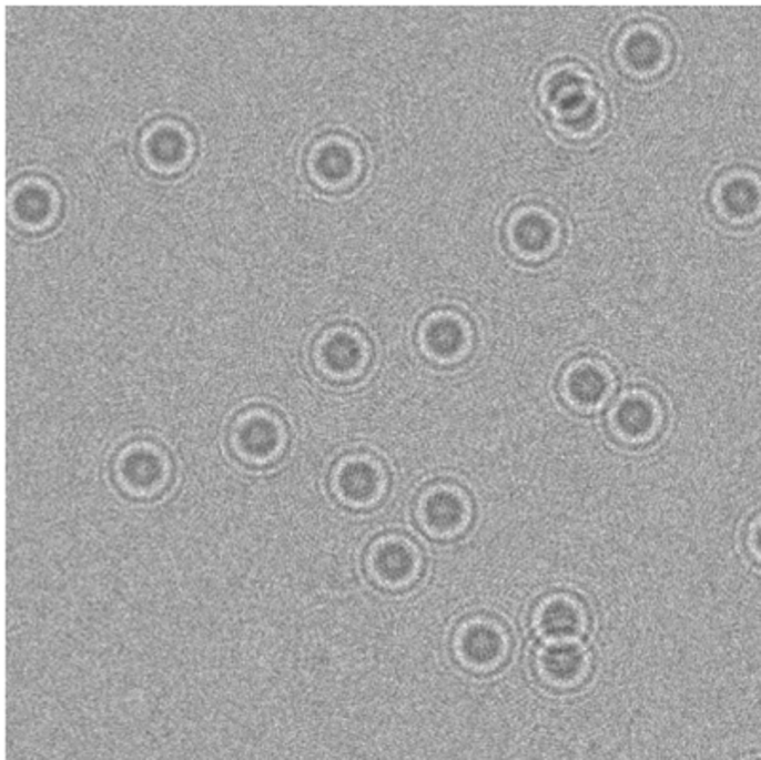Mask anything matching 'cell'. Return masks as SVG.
Here are the masks:
<instances>
[{"label": "cell", "mask_w": 761, "mask_h": 760, "mask_svg": "<svg viewBox=\"0 0 761 760\" xmlns=\"http://www.w3.org/2000/svg\"><path fill=\"white\" fill-rule=\"evenodd\" d=\"M549 103L558 120L576 132H585L598 120L597 95L589 82L571 71H560L549 80Z\"/></svg>", "instance_id": "obj_1"}, {"label": "cell", "mask_w": 761, "mask_h": 760, "mask_svg": "<svg viewBox=\"0 0 761 760\" xmlns=\"http://www.w3.org/2000/svg\"><path fill=\"white\" fill-rule=\"evenodd\" d=\"M557 240V225L547 213L530 210L515 217L511 242L526 257H539L549 252Z\"/></svg>", "instance_id": "obj_2"}, {"label": "cell", "mask_w": 761, "mask_h": 760, "mask_svg": "<svg viewBox=\"0 0 761 760\" xmlns=\"http://www.w3.org/2000/svg\"><path fill=\"white\" fill-rule=\"evenodd\" d=\"M621 55L632 73L650 74L663 65L669 48L667 40L657 31L640 27L625 37Z\"/></svg>", "instance_id": "obj_3"}, {"label": "cell", "mask_w": 761, "mask_h": 760, "mask_svg": "<svg viewBox=\"0 0 761 760\" xmlns=\"http://www.w3.org/2000/svg\"><path fill=\"white\" fill-rule=\"evenodd\" d=\"M610 375L605 367L584 362L566 375V394L579 407H597L610 394Z\"/></svg>", "instance_id": "obj_4"}, {"label": "cell", "mask_w": 761, "mask_h": 760, "mask_svg": "<svg viewBox=\"0 0 761 760\" xmlns=\"http://www.w3.org/2000/svg\"><path fill=\"white\" fill-rule=\"evenodd\" d=\"M469 343V331L459 317L443 314L432 317L424 330V344L427 351L437 357L458 356L459 352L466 351Z\"/></svg>", "instance_id": "obj_5"}, {"label": "cell", "mask_w": 761, "mask_h": 760, "mask_svg": "<svg viewBox=\"0 0 761 760\" xmlns=\"http://www.w3.org/2000/svg\"><path fill=\"white\" fill-rule=\"evenodd\" d=\"M365 359V344L348 331H336L322 343V362L336 375H346L359 369Z\"/></svg>", "instance_id": "obj_6"}, {"label": "cell", "mask_w": 761, "mask_h": 760, "mask_svg": "<svg viewBox=\"0 0 761 760\" xmlns=\"http://www.w3.org/2000/svg\"><path fill=\"white\" fill-rule=\"evenodd\" d=\"M357 170L354 149L344 141H327L315 152L314 172L327 185H341Z\"/></svg>", "instance_id": "obj_7"}, {"label": "cell", "mask_w": 761, "mask_h": 760, "mask_svg": "<svg viewBox=\"0 0 761 760\" xmlns=\"http://www.w3.org/2000/svg\"><path fill=\"white\" fill-rule=\"evenodd\" d=\"M616 426L630 439L650 436L657 426L656 404L646 396L627 397L616 409Z\"/></svg>", "instance_id": "obj_8"}, {"label": "cell", "mask_w": 761, "mask_h": 760, "mask_svg": "<svg viewBox=\"0 0 761 760\" xmlns=\"http://www.w3.org/2000/svg\"><path fill=\"white\" fill-rule=\"evenodd\" d=\"M52 191L42 183H26L21 185L13 196V215L27 226H40L47 223L53 213Z\"/></svg>", "instance_id": "obj_9"}, {"label": "cell", "mask_w": 761, "mask_h": 760, "mask_svg": "<svg viewBox=\"0 0 761 760\" xmlns=\"http://www.w3.org/2000/svg\"><path fill=\"white\" fill-rule=\"evenodd\" d=\"M718 200L723 213L735 219H747L761 207V186L754 179L735 175L722 183Z\"/></svg>", "instance_id": "obj_10"}, {"label": "cell", "mask_w": 761, "mask_h": 760, "mask_svg": "<svg viewBox=\"0 0 761 760\" xmlns=\"http://www.w3.org/2000/svg\"><path fill=\"white\" fill-rule=\"evenodd\" d=\"M459 650L473 666H490L504 655V637L498 629L486 624H477L461 635Z\"/></svg>", "instance_id": "obj_11"}, {"label": "cell", "mask_w": 761, "mask_h": 760, "mask_svg": "<svg viewBox=\"0 0 761 760\" xmlns=\"http://www.w3.org/2000/svg\"><path fill=\"white\" fill-rule=\"evenodd\" d=\"M146 152L160 168H175L189 154V138L177 126H158L146 141Z\"/></svg>", "instance_id": "obj_12"}, {"label": "cell", "mask_w": 761, "mask_h": 760, "mask_svg": "<svg viewBox=\"0 0 761 760\" xmlns=\"http://www.w3.org/2000/svg\"><path fill=\"white\" fill-rule=\"evenodd\" d=\"M426 523L439 533H450L466 521V504L453 490H435L424 506Z\"/></svg>", "instance_id": "obj_13"}, {"label": "cell", "mask_w": 761, "mask_h": 760, "mask_svg": "<svg viewBox=\"0 0 761 760\" xmlns=\"http://www.w3.org/2000/svg\"><path fill=\"white\" fill-rule=\"evenodd\" d=\"M539 626L547 637H551L552 641L562 642L570 641L571 637L579 634L584 620H581L579 608L574 602L555 599L544 608Z\"/></svg>", "instance_id": "obj_14"}, {"label": "cell", "mask_w": 761, "mask_h": 760, "mask_svg": "<svg viewBox=\"0 0 761 760\" xmlns=\"http://www.w3.org/2000/svg\"><path fill=\"white\" fill-rule=\"evenodd\" d=\"M541 666L552 681H576L579 675L584 673L585 655L581 648L571 645L570 641L552 642L551 647L545 650Z\"/></svg>", "instance_id": "obj_15"}, {"label": "cell", "mask_w": 761, "mask_h": 760, "mask_svg": "<svg viewBox=\"0 0 761 760\" xmlns=\"http://www.w3.org/2000/svg\"><path fill=\"white\" fill-rule=\"evenodd\" d=\"M338 489L352 503H368L380 489V474L363 460L346 464L338 477Z\"/></svg>", "instance_id": "obj_16"}, {"label": "cell", "mask_w": 761, "mask_h": 760, "mask_svg": "<svg viewBox=\"0 0 761 760\" xmlns=\"http://www.w3.org/2000/svg\"><path fill=\"white\" fill-rule=\"evenodd\" d=\"M280 444V430L268 417H251L240 430V445L253 458L272 455Z\"/></svg>", "instance_id": "obj_17"}, {"label": "cell", "mask_w": 761, "mask_h": 760, "mask_svg": "<svg viewBox=\"0 0 761 760\" xmlns=\"http://www.w3.org/2000/svg\"><path fill=\"white\" fill-rule=\"evenodd\" d=\"M416 569L413 551L403 544H386L376 556V570L386 582H407Z\"/></svg>", "instance_id": "obj_18"}, {"label": "cell", "mask_w": 761, "mask_h": 760, "mask_svg": "<svg viewBox=\"0 0 761 760\" xmlns=\"http://www.w3.org/2000/svg\"><path fill=\"white\" fill-rule=\"evenodd\" d=\"M122 472H124L125 482L132 487L149 489L162 477V463L151 450H135L132 455L125 456Z\"/></svg>", "instance_id": "obj_19"}, {"label": "cell", "mask_w": 761, "mask_h": 760, "mask_svg": "<svg viewBox=\"0 0 761 760\" xmlns=\"http://www.w3.org/2000/svg\"><path fill=\"white\" fill-rule=\"evenodd\" d=\"M755 544H758V548H760L761 551V527L760 530H758V536H755Z\"/></svg>", "instance_id": "obj_20"}]
</instances>
